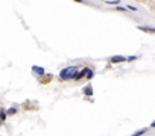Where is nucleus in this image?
Returning a JSON list of instances; mask_svg holds the SVG:
<instances>
[{"mask_svg": "<svg viewBox=\"0 0 155 136\" xmlns=\"http://www.w3.org/2000/svg\"><path fill=\"white\" fill-rule=\"evenodd\" d=\"M114 11H119V12H125V11H128V9H125L123 6H116V8H114Z\"/></svg>", "mask_w": 155, "mask_h": 136, "instance_id": "obj_12", "label": "nucleus"}, {"mask_svg": "<svg viewBox=\"0 0 155 136\" xmlns=\"http://www.w3.org/2000/svg\"><path fill=\"white\" fill-rule=\"evenodd\" d=\"M110 62H111V64H122V62H128V58H125V56H113V58H110Z\"/></svg>", "mask_w": 155, "mask_h": 136, "instance_id": "obj_3", "label": "nucleus"}, {"mask_svg": "<svg viewBox=\"0 0 155 136\" xmlns=\"http://www.w3.org/2000/svg\"><path fill=\"white\" fill-rule=\"evenodd\" d=\"M17 113V107H11L8 109V115H15Z\"/></svg>", "mask_w": 155, "mask_h": 136, "instance_id": "obj_10", "label": "nucleus"}, {"mask_svg": "<svg viewBox=\"0 0 155 136\" xmlns=\"http://www.w3.org/2000/svg\"><path fill=\"white\" fill-rule=\"evenodd\" d=\"M82 94L87 95V97H91V95H93V86L91 85H87L84 89H82Z\"/></svg>", "mask_w": 155, "mask_h": 136, "instance_id": "obj_6", "label": "nucleus"}, {"mask_svg": "<svg viewBox=\"0 0 155 136\" xmlns=\"http://www.w3.org/2000/svg\"><path fill=\"white\" fill-rule=\"evenodd\" d=\"M146 133V128H141V130H138V132H136L134 135H131V136H141V135H145Z\"/></svg>", "mask_w": 155, "mask_h": 136, "instance_id": "obj_8", "label": "nucleus"}, {"mask_svg": "<svg viewBox=\"0 0 155 136\" xmlns=\"http://www.w3.org/2000/svg\"><path fill=\"white\" fill-rule=\"evenodd\" d=\"M88 71H90V68L88 67H84L82 70H81L78 74H76V77H75V80H81L82 77H87V74H88Z\"/></svg>", "mask_w": 155, "mask_h": 136, "instance_id": "obj_4", "label": "nucleus"}, {"mask_svg": "<svg viewBox=\"0 0 155 136\" xmlns=\"http://www.w3.org/2000/svg\"><path fill=\"white\" fill-rule=\"evenodd\" d=\"M137 56H128V62H132V60H136Z\"/></svg>", "mask_w": 155, "mask_h": 136, "instance_id": "obj_13", "label": "nucleus"}, {"mask_svg": "<svg viewBox=\"0 0 155 136\" xmlns=\"http://www.w3.org/2000/svg\"><path fill=\"white\" fill-rule=\"evenodd\" d=\"M52 79H53L52 74H44V76H41V83H43V85H46V83H50Z\"/></svg>", "mask_w": 155, "mask_h": 136, "instance_id": "obj_7", "label": "nucleus"}, {"mask_svg": "<svg viewBox=\"0 0 155 136\" xmlns=\"http://www.w3.org/2000/svg\"><path fill=\"white\" fill-rule=\"evenodd\" d=\"M93 76H94V71L90 68V71H88V74H87V80H91L93 79Z\"/></svg>", "mask_w": 155, "mask_h": 136, "instance_id": "obj_11", "label": "nucleus"}, {"mask_svg": "<svg viewBox=\"0 0 155 136\" xmlns=\"http://www.w3.org/2000/svg\"><path fill=\"white\" fill-rule=\"evenodd\" d=\"M128 9H129V11H137V8H136V6H132V5H128Z\"/></svg>", "mask_w": 155, "mask_h": 136, "instance_id": "obj_14", "label": "nucleus"}, {"mask_svg": "<svg viewBox=\"0 0 155 136\" xmlns=\"http://www.w3.org/2000/svg\"><path fill=\"white\" fill-rule=\"evenodd\" d=\"M79 68L78 67H65L64 70H61V73H59V80H75V77H76V74L79 73L78 71Z\"/></svg>", "mask_w": 155, "mask_h": 136, "instance_id": "obj_1", "label": "nucleus"}, {"mask_svg": "<svg viewBox=\"0 0 155 136\" xmlns=\"http://www.w3.org/2000/svg\"><path fill=\"white\" fill-rule=\"evenodd\" d=\"M138 30L147 32V33H155V27H151V26H138Z\"/></svg>", "mask_w": 155, "mask_h": 136, "instance_id": "obj_5", "label": "nucleus"}, {"mask_svg": "<svg viewBox=\"0 0 155 136\" xmlns=\"http://www.w3.org/2000/svg\"><path fill=\"white\" fill-rule=\"evenodd\" d=\"M151 127H152V128H155V121H154L152 124H151Z\"/></svg>", "mask_w": 155, "mask_h": 136, "instance_id": "obj_15", "label": "nucleus"}, {"mask_svg": "<svg viewBox=\"0 0 155 136\" xmlns=\"http://www.w3.org/2000/svg\"><path fill=\"white\" fill-rule=\"evenodd\" d=\"M6 117H8V111H5V109H2V121H3V122L6 121Z\"/></svg>", "mask_w": 155, "mask_h": 136, "instance_id": "obj_9", "label": "nucleus"}, {"mask_svg": "<svg viewBox=\"0 0 155 136\" xmlns=\"http://www.w3.org/2000/svg\"><path fill=\"white\" fill-rule=\"evenodd\" d=\"M32 71H33V74H37V76H40V77L46 74V70L40 65H32Z\"/></svg>", "mask_w": 155, "mask_h": 136, "instance_id": "obj_2", "label": "nucleus"}]
</instances>
